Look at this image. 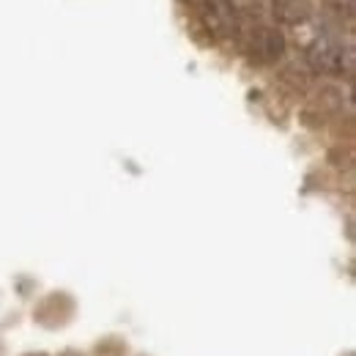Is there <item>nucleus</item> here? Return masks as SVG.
Wrapping results in <instances>:
<instances>
[{
  "instance_id": "obj_1",
  "label": "nucleus",
  "mask_w": 356,
  "mask_h": 356,
  "mask_svg": "<svg viewBox=\"0 0 356 356\" xmlns=\"http://www.w3.org/2000/svg\"><path fill=\"white\" fill-rule=\"evenodd\" d=\"M307 60L321 74H340L346 69V49L332 39H318L307 49Z\"/></svg>"
},
{
  "instance_id": "obj_2",
  "label": "nucleus",
  "mask_w": 356,
  "mask_h": 356,
  "mask_svg": "<svg viewBox=\"0 0 356 356\" xmlns=\"http://www.w3.org/2000/svg\"><path fill=\"white\" fill-rule=\"evenodd\" d=\"M274 17L288 25L305 22L310 17V0H274Z\"/></svg>"
},
{
  "instance_id": "obj_3",
  "label": "nucleus",
  "mask_w": 356,
  "mask_h": 356,
  "mask_svg": "<svg viewBox=\"0 0 356 356\" xmlns=\"http://www.w3.org/2000/svg\"><path fill=\"white\" fill-rule=\"evenodd\" d=\"M282 49H285L282 33L280 31H271V28H264L261 36H258V58L271 63V60H277L282 55Z\"/></svg>"
}]
</instances>
